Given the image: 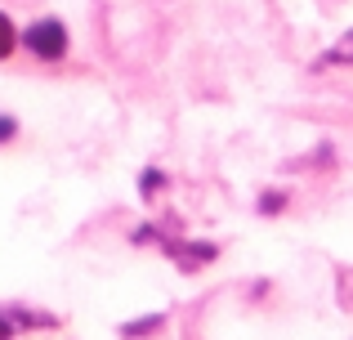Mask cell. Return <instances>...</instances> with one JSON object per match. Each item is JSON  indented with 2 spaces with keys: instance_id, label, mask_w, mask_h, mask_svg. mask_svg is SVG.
<instances>
[{
  "instance_id": "6da1fadb",
  "label": "cell",
  "mask_w": 353,
  "mask_h": 340,
  "mask_svg": "<svg viewBox=\"0 0 353 340\" xmlns=\"http://www.w3.org/2000/svg\"><path fill=\"white\" fill-rule=\"evenodd\" d=\"M23 45L36 54V59L59 63L63 54H68V27H63L59 18H36V23L23 32Z\"/></svg>"
},
{
  "instance_id": "7a4b0ae2",
  "label": "cell",
  "mask_w": 353,
  "mask_h": 340,
  "mask_svg": "<svg viewBox=\"0 0 353 340\" xmlns=\"http://www.w3.org/2000/svg\"><path fill=\"white\" fill-rule=\"evenodd\" d=\"M18 327H54L50 314H27V309H0V340H9L18 332Z\"/></svg>"
},
{
  "instance_id": "3957f363",
  "label": "cell",
  "mask_w": 353,
  "mask_h": 340,
  "mask_svg": "<svg viewBox=\"0 0 353 340\" xmlns=\"http://www.w3.org/2000/svg\"><path fill=\"white\" fill-rule=\"evenodd\" d=\"M349 63H353V32H349V36H340V41L331 45L327 54H322L318 68H349Z\"/></svg>"
},
{
  "instance_id": "277c9868",
  "label": "cell",
  "mask_w": 353,
  "mask_h": 340,
  "mask_svg": "<svg viewBox=\"0 0 353 340\" xmlns=\"http://www.w3.org/2000/svg\"><path fill=\"white\" fill-rule=\"evenodd\" d=\"M14 45H18V32H14V23H9V14L0 9V63L14 54Z\"/></svg>"
},
{
  "instance_id": "5b68a950",
  "label": "cell",
  "mask_w": 353,
  "mask_h": 340,
  "mask_svg": "<svg viewBox=\"0 0 353 340\" xmlns=\"http://www.w3.org/2000/svg\"><path fill=\"white\" fill-rule=\"evenodd\" d=\"M14 134H18V121L14 117H0V143H9Z\"/></svg>"
},
{
  "instance_id": "8992f818",
  "label": "cell",
  "mask_w": 353,
  "mask_h": 340,
  "mask_svg": "<svg viewBox=\"0 0 353 340\" xmlns=\"http://www.w3.org/2000/svg\"><path fill=\"white\" fill-rule=\"evenodd\" d=\"M282 197H286V192H264V201H259V210H264V215H268V210H282Z\"/></svg>"
}]
</instances>
